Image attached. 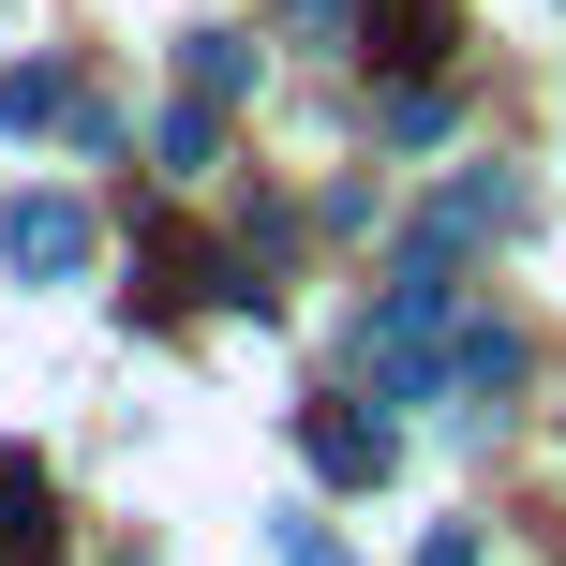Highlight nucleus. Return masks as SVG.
I'll list each match as a JSON object with an SVG mask.
<instances>
[{
	"mask_svg": "<svg viewBox=\"0 0 566 566\" xmlns=\"http://www.w3.org/2000/svg\"><path fill=\"white\" fill-rule=\"evenodd\" d=\"M0 566H45V462L0 448Z\"/></svg>",
	"mask_w": 566,
	"mask_h": 566,
	"instance_id": "423d86ee",
	"label": "nucleus"
},
{
	"mask_svg": "<svg viewBox=\"0 0 566 566\" xmlns=\"http://www.w3.org/2000/svg\"><path fill=\"white\" fill-rule=\"evenodd\" d=\"M448 119H462L448 75H402V90H388V149H448Z\"/></svg>",
	"mask_w": 566,
	"mask_h": 566,
	"instance_id": "6e6552de",
	"label": "nucleus"
},
{
	"mask_svg": "<svg viewBox=\"0 0 566 566\" xmlns=\"http://www.w3.org/2000/svg\"><path fill=\"white\" fill-rule=\"evenodd\" d=\"M269 552H283V566H343V537H328V522H269Z\"/></svg>",
	"mask_w": 566,
	"mask_h": 566,
	"instance_id": "9b49d317",
	"label": "nucleus"
},
{
	"mask_svg": "<svg viewBox=\"0 0 566 566\" xmlns=\"http://www.w3.org/2000/svg\"><path fill=\"white\" fill-rule=\"evenodd\" d=\"M358 45L388 60V75H448V45H462V0H358Z\"/></svg>",
	"mask_w": 566,
	"mask_h": 566,
	"instance_id": "7ed1b4c3",
	"label": "nucleus"
},
{
	"mask_svg": "<svg viewBox=\"0 0 566 566\" xmlns=\"http://www.w3.org/2000/svg\"><path fill=\"white\" fill-rule=\"evenodd\" d=\"M507 224H522V179H507V165H462L448 195L418 209V239H402V269H462L478 239H507Z\"/></svg>",
	"mask_w": 566,
	"mask_h": 566,
	"instance_id": "f257e3e1",
	"label": "nucleus"
},
{
	"mask_svg": "<svg viewBox=\"0 0 566 566\" xmlns=\"http://www.w3.org/2000/svg\"><path fill=\"white\" fill-rule=\"evenodd\" d=\"M283 15H298V30H328V45H343V30H358V0H283Z\"/></svg>",
	"mask_w": 566,
	"mask_h": 566,
	"instance_id": "f8f14e48",
	"label": "nucleus"
},
{
	"mask_svg": "<svg viewBox=\"0 0 566 566\" xmlns=\"http://www.w3.org/2000/svg\"><path fill=\"white\" fill-rule=\"evenodd\" d=\"M0 269H15V283H75L90 269V209L75 195H15V209H0Z\"/></svg>",
	"mask_w": 566,
	"mask_h": 566,
	"instance_id": "f03ea898",
	"label": "nucleus"
},
{
	"mask_svg": "<svg viewBox=\"0 0 566 566\" xmlns=\"http://www.w3.org/2000/svg\"><path fill=\"white\" fill-rule=\"evenodd\" d=\"M179 75H195V90H254V30H195Z\"/></svg>",
	"mask_w": 566,
	"mask_h": 566,
	"instance_id": "9d476101",
	"label": "nucleus"
},
{
	"mask_svg": "<svg viewBox=\"0 0 566 566\" xmlns=\"http://www.w3.org/2000/svg\"><path fill=\"white\" fill-rule=\"evenodd\" d=\"M149 149H165V179H209V165H224V90H179Z\"/></svg>",
	"mask_w": 566,
	"mask_h": 566,
	"instance_id": "0eeeda50",
	"label": "nucleus"
},
{
	"mask_svg": "<svg viewBox=\"0 0 566 566\" xmlns=\"http://www.w3.org/2000/svg\"><path fill=\"white\" fill-rule=\"evenodd\" d=\"M448 388H462V418H507V388H522V328H462V343H448Z\"/></svg>",
	"mask_w": 566,
	"mask_h": 566,
	"instance_id": "39448f33",
	"label": "nucleus"
},
{
	"mask_svg": "<svg viewBox=\"0 0 566 566\" xmlns=\"http://www.w3.org/2000/svg\"><path fill=\"white\" fill-rule=\"evenodd\" d=\"M298 448H313L328 492H373V478H388V418H373V402H298Z\"/></svg>",
	"mask_w": 566,
	"mask_h": 566,
	"instance_id": "20e7f679",
	"label": "nucleus"
},
{
	"mask_svg": "<svg viewBox=\"0 0 566 566\" xmlns=\"http://www.w3.org/2000/svg\"><path fill=\"white\" fill-rule=\"evenodd\" d=\"M418 566H478V537H462V522H432V537H418Z\"/></svg>",
	"mask_w": 566,
	"mask_h": 566,
	"instance_id": "ddd939ff",
	"label": "nucleus"
},
{
	"mask_svg": "<svg viewBox=\"0 0 566 566\" xmlns=\"http://www.w3.org/2000/svg\"><path fill=\"white\" fill-rule=\"evenodd\" d=\"M0 119H15V135H45V119H75V90H60V60H15V75H0Z\"/></svg>",
	"mask_w": 566,
	"mask_h": 566,
	"instance_id": "1a4fd4ad",
	"label": "nucleus"
}]
</instances>
